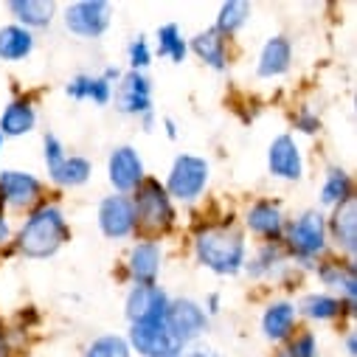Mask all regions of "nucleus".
<instances>
[{
	"label": "nucleus",
	"instance_id": "f257e3e1",
	"mask_svg": "<svg viewBox=\"0 0 357 357\" xmlns=\"http://www.w3.org/2000/svg\"><path fill=\"white\" fill-rule=\"evenodd\" d=\"M195 256L217 276H236L248 261V245L242 231H236L231 222L206 225L195 236Z\"/></svg>",
	"mask_w": 357,
	"mask_h": 357
},
{
	"label": "nucleus",
	"instance_id": "f03ea898",
	"mask_svg": "<svg viewBox=\"0 0 357 357\" xmlns=\"http://www.w3.org/2000/svg\"><path fill=\"white\" fill-rule=\"evenodd\" d=\"M70 236V228L65 222V214L54 203H40L29 211L17 231V250L26 259H48L54 256Z\"/></svg>",
	"mask_w": 357,
	"mask_h": 357
},
{
	"label": "nucleus",
	"instance_id": "7ed1b4c3",
	"mask_svg": "<svg viewBox=\"0 0 357 357\" xmlns=\"http://www.w3.org/2000/svg\"><path fill=\"white\" fill-rule=\"evenodd\" d=\"M326 217L318 208H307L296 220L284 222V250L298 259L304 267H315V259L326 250Z\"/></svg>",
	"mask_w": 357,
	"mask_h": 357
},
{
	"label": "nucleus",
	"instance_id": "20e7f679",
	"mask_svg": "<svg viewBox=\"0 0 357 357\" xmlns=\"http://www.w3.org/2000/svg\"><path fill=\"white\" fill-rule=\"evenodd\" d=\"M130 200L135 208V228L146 234H166L174 225V206L158 177H144Z\"/></svg>",
	"mask_w": 357,
	"mask_h": 357
},
{
	"label": "nucleus",
	"instance_id": "39448f33",
	"mask_svg": "<svg viewBox=\"0 0 357 357\" xmlns=\"http://www.w3.org/2000/svg\"><path fill=\"white\" fill-rule=\"evenodd\" d=\"M208 160L197 155H177L172 169H169V181L163 183L169 200L177 203H195L208 186Z\"/></svg>",
	"mask_w": 357,
	"mask_h": 357
},
{
	"label": "nucleus",
	"instance_id": "423d86ee",
	"mask_svg": "<svg viewBox=\"0 0 357 357\" xmlns=\"http://www.w3.org/2000/svg\"><path fill=\"white\" fill-rule=\"evenodd\" d=\"M163 324H166V332L172 335L174 346L181 349V346L197 343L206 335L208 315H206L203 304H197L195 298H172Z\"/></svg>",
	"mask_w": 357,
	"mask_h": 357
},
{
	"label": "nucleus",
	"instance_id": "0eeeda50",
	"mask_svg": "<svg viewBox=\"0 0 357 357\" xmlns=\"http://www.w3.org/2000/svg\"><path fill=\"white\" fill-rule=\"evenodd\" d=\"M65 29L76 37L96 40L110 26V3L105 0H79V3L65 6Z\"/></svg>",
	"mask_w": 357,
	"mask_h": 357
},
{
	"label": "nucleus",
	"instance_id": "6e6552de",
	"mask_svg": "<svg viewBox=\"0 0 357 357\" xmlns=\"http://www.w3.org/2000/svg\"><path fill=\"white\" fill-rule=\"evenodd\" d=\"M113 99L121 116H146L152 113V82L146 79V73L127 70L116 82Z\"/></svg>",
	"mask_w": 357,
	"mask_h": 357
},
{
	"label": "nucleus",
	"instance_id": "1a4fd4ad",
	"mask_svg": "<svg viewBox=\"0 0 357 357\" xmlns=\"http://www.w3.org/2000/svg\"><path fill=\"white\" fill-rule=\"evenodd\" d=\"M144 160L132 146H116L107 158V181L116 195H132L144 183Z\"/></svg>",
	"mask_w": 357,
	"mask_h": 357
},
{
	"label": "nucleus",
	"instance_id": "9d476101",
	"mask_svg": "<svg viewBox=\"0 0 357 357\" xmlns=\"http://www.w3.org/2000/svg\"><path fill=\"white\" fill-rule=\"evenodd\" d=\"M43 197V181L31 172L3 169L0 172V200L12 208H34Z\"/></svg>",
	"mask_w": 357,
	"mask_h": 357
},
{
	"label": "nucleus",
	"instance_id": "9b49d317",
	"mask_svg": "<svg viewBox=\"0 0 357 357\" xmlns=\"http://www.w3.org/2000/svg\"><path fill=\"white\" fill-rule=\"evenodd\" d=\"M169 296L163 287L158 284H135L130 293H127V304H124V312H127V321L130 324H152V321H163L166 318V310H169Z\"/></svg>",
	"mask_w": 357,
	"mask_h": 357
},
{
	"label": "nucleus",
	"instance_id": "f8f14e48",
	"mask_svg": "<svg viewBox=\"0 0 357 357\" xmlns=\"http://www.w3.org/2000/svg\"><path fill=\"white\" fill-rule=\"evenodd\" d=\"M99 231L107 236V239H127L132 236L138 228H135V208H132V200L127 195H110L99 203Z\"/></svg>",
	"mask_w": 357,
	"mask_h": 357
},
{
	"label": "nucleus",
	"instance_id": "ddd939ff",
	"mask_svg": "<svg viewBox=\"0 0 357 357\" xmlns=\"http://www.w3.org/2000/svg\"><path fill=\"white\" fill-rule=\"evenodd\" d=\"M160 267H163V248H160L158 239L146 236V239H141L130 248L127 273L135 284H158Z\"/></svg>",
	"mask_w": 357,
	"mask_h": 357
},
{
	"label": "nucleus",
	"instance_id": "4468645a",
	"mask_svg": "<svg viewBox=\"0 0 357 357\" xmlns=\"http://www.w3.org/2000/svg\"><path fill=\"white\" fill-rule=\"evenodd\" d=\"M267 169L279 181H301L304 177V158L290 132L273 138L271 149H267Z\"/></svg>",
	"mask_w": 357,
	"mask_h": 357
},
{
	"label": "nucleus",
	"instance_id": "2eb2a0df",
	"mask_svg": "<svg viewBox=\"0 0 357 357\" xmlns=\"http://www.w3.org/2000/svg\"><path fill=\"white\" fill-rule=\"evenodd\" d=\"M130 351L135 349L141 357H169L177 346L172 340V335L166 332L163 321H152V324H130V335L124 337Z\"/></svg>",
	"mask_w": 357,
	"mask_h": 357
},
{
	"label": "nucleus",
	"instance_id": "dca6fc26",
	"mask_svg": "<svg viewBox=\"0 0 357 357\" xmlns=\"http://www.w3.org/2000/svg\"><path fill=\"white\" fill-rule=\"evenodd\" d=\"M245 228L256 236H261L264 242H282L284 234V214L282 206L276 200H253L245 211Z\"/></svg>",
	"mask_w": 357,
	"mask_h": 357
},
{
	"label": "nucleus",
	"instance_id": "f3484780",
	"mask_svg": "<svg viewBox=\"0 0 357 357\" xmlns=\"http://www.w3.org/2000/svg\"><path fill=\"white\" fill-rule=\"evenodd\" d=\"M315 273L321 279L324 287H332L337 293H343V304L346 312L354 315V298H357V279H354V261H321L315 267Z\"/></svg>",
	"mask_w": 357,
	"mask_h": 357
},
{
	"label": "nucleus",
	"instance_id": "a211bd4d",
	"mask_svg": "<svg viewBox=\"0 0 357 357\" xmlns=\"http://www.w3.org/2000/svg\"><path fill=\"white\" fill-rule=\"evenodd\" d=\"M326 234H332V239L340 250L354 256V248H357V197H349L340 206H335L332 220L326 222Z\"/></svg>",
	"mask_w": 357,
	"mask_h": 357
},
{
	"label": "nucleus",
	"instance_id": "6ab92c4d",
	"mask_svg": "<svg viewBox=\"0 0 357 357\" xmlns=\"http://www.w3.org/2000/svg\"><path fill=\"white\" fill-rule=\"evenodd\" d=\"M290 62H293V45L287 37H271L264 43L261 54H259V62H256V73L261 79H276V76H284L290 70Z\"/></svg>",
	"mask_w": 357,
	"mask_h": 357
},
{
	"label": "nucleus",
	"instance_id": "aec40b11",
	"mask_svg": "<svg viewBox=\"0 0 357 357\" xmlns=\"http://www.w3.org/2000/svg\"><path fill=\"white\" fill-rule=\"evenodd\" d=\"M296 318H298L296 304H290V301H273L271 307L264 310V315H261V332H264V337L273 340V343L290 340L293 332H296Z\"/></svg>",
	"mask_w": 357,
	"mask_h": 357
},
{
	"label": "nucleus",
	"instance_id": "412c9836",
	"mask_svg": "<svg viewBox=\"0 0 357 357\" xmlns=\"http://www.w3.org/2000/svg\"><path fill=\"white\" fill-rule=\"evenodd\" d=\"M34 124H37V107L26 96L9 102L3 107V113H0V135L3 138H20V135L31 132Z\"/></svg>",
	"mask_w": 357,
	"mask_h": 357
},
{
	"label": "nucleus",
	"instance_id": "4be33fe9",
	"mask_svg": "<svg viewBox=\"0 0 357 357\" xmlns=\"http://www.w3.org/2000/svg\"><path fill=\"white\" fill-rule=\"evenodd\" d=\"M9 12L17 17V26L34 31V29H48L56 15V3L51 0H12Z\"/></svg>",
	"mask_w": 357,
	"mask_h": 357
},
{
	"label": "nucleus",
	"instance_id": "5701e85b",
	"mask_svg": "<svg viewBox=\"0 0 357 357\" xmlns=\"http://www.w3.org/2000/svg\"><path fill=\"white\" fill-rule=\"evenodd\" d=\"M284 261H287V250L282 248V242H261L256 248V256L250 261H245L242 271L250 279H267V276H273L276 271H282Z\"/></svg>",
	"mask_w": 357,
	"mask_h": 357
},
{
	"label": "nucleus",
	"instance_id": "b1692460",
	"mask_svg": "<svg viewBox=\"0 0 357 357\" xmlns=\"http://www.w3.org/2000/svg\"><path fill=\"white\" fill-rule=\"evenodd\" d=\"M34 34L23 26H3L0 29V59L3 62H20L34 54Z\"/></svg>",
	"mask_w": 357,
	"mask_h": 357
},
{
	"label": "nucleus",
	"instance_id": "393cba45",
	"mask_svg": "<svg viewBox=\"0 0 357 357\" xmlns=\"http://www.w3.org/2000/svg\"><path fill=\"white\" fill-rule=\"evenodd\" d=\"M192 51L214 70H225L228 68V43L222 34H217L214 29H206L200 31L195 40H192Z\"/></svg>",
	"mask_w": 357,
	"mask_h": 357
},
{
	"label": "nucleus",
	"instance_id": "a878e982",
	"mask_svg": "<svg viewBox=\"0 0 357 357\" xmlns=\"http://www.w3.org/2000/svg\"><path fill=\"white\" fill-rule=\"evenodd\" d=\"M349 197H354V181H351V174L346 169H340V166H332L326 172L324 186H321V203L329 206V208H335V206H340Z\"/></svg>",
	"mask_w": 357,
	"mask_h": 357
},
{
	"label": "nucleus",
	"instance_id": "bb28decb",
	"mask_svg": "<svg viewBox=\"0 0 357 357\" xmlns=\"http://www.w3.org/2000/svg\"><path fill=\"white\" fill-rule=\"evenodd\" d=\"M301 315L310 318V321H335L337 315H343L346 304L329 293H307L298 304Z\"/></svg>",
	"mask_w": 357,
	"mask_h": 357
},
{
	"label": "nucleus",
	"instance_id": "cd10ccee",
	"mask_svg": "<svg viewBox=\"0 0 357 357\" xmlns=\"http://www.w3.org/2000/svg\"><path fill=\"white\" fill-rule=\"evenodd\" d=\"M91 174H93V163L82 158V155H68L65 163L59 166L56 177H54V183L56 186H65V189H76V186H84L87 181H91Z\"/></svg>",
	"mask_w": 357,
	"mask_h": 357
},
{
	"label": "nucleus",
	"instance_id": "c85d7f7f",
	"mask_svg": "<svg viewBox=\"0 0 357 357\" xmlns=\"http://www.w3.org/2000/svg\"><path fill=\"white\" fill-rule=\"evenodd\" d=\"M250 17V6L242 3V0H228V3L220 6V15H217V23H214V31L222 34V37H231L236 34Z\"/></svg>",
	"mask_w": 357,
	"mask_h": 357
},
{
	"label": "nucleus",
	"instance_id": "c756f323",
	"mask_svg": "<svg viewBox=\"0 0 357 357\" xmlns=\"http://www.w3.org/2000/svg\"><path fill=\"white\" fill-rule=\"evenodd\" d=\"M158 56H166L172 62H183L186 54H189V45L181 34V29H177V23H166L158 29Z\"/></svg>",
	"mask_w": 357,
	"mask_h": 357
},
{
	"label": "nucleus",
	"instance_id": "7c9ffc66",
	"mask_svg": "<svg viewBox=\"0 0 357 357\" xmlns=\"http://www.w3.org/2000/svg\"><path fill=\"white\" fill-rule=\"evenodd\" d=\"M84 357H132V351L121 335H102L87 346Z\"/></svg>",
	"mask_w": 357,
	"mask_h": 357
},
{
	"label": "nucleus",
	"instance_id": "2f4dec72",
	"mask_svg": "<svg viewBox=\"0 0 357 357\" xmlns=\"http://www.w3.org/2000/svg\"><path fill=\"white\" fill-rule=\"evenodd\" d=\"M282 357H318V337L310 329H301L296 337H290Z\"/></svg>",
	"mask_w": 357,
	"mask_h": 357
},
{
	"label": "nucleus",
	"instance_id": "473e14b6",
	"mask_svg": "<svg viewBox=\"0 0 357 357\" xmlns=\"http://www.w3.org/2000/svg\"><path fill=\"white\" fill-rule=\"evenodd\" d=\"M43 158H45V169H48V177H51V181H54V177H56V172H59V166L65 163V158H68V152H65V146H62V141L56 138V135H45L43 138Z\"/></svg>",
	"mask_w": 357,
	"mask_h": 357
},
{
	"label": "nucleus",
	"instance_id": "72a5a7b5",
	"mask_svg": "<svg viewBox=\"0 0 357 357\" xmlns=\"http://www.w3.org/2000/svg\"><path fill=\"white\" fill-rule=\"evenodd\" d=\"M127 59H130V70H138L144 73V68H149L152 62V48L146 43V37H135L127 48Z\"/></svg>",
	"mask_w": 357,
	"mask_h": 357
},
{
	"label": "nucleus",
	"instance_id": "f704fd0d",
	"mask_svg": "<svg viewBox=\"0 0 357 357\" xmlns=\"http://www.w3.org/2000/svg\"><path fill=\"white\" fill-rule=\"evenodd\" d=\"M87 99H91L93 105L105 107L113 102V84L105 82L102 76H91V87H87Z\"/></svg>",
	"mask_w": 357,
	"mask_h": 357
},
{
	"label": "nucleus",
	"instance_id": "c9c22d12",
	"mask_svg": "<svg viewBox=\"0 0 357 357\" xmlns=\"http://www.w3.org/2000/svg\"><path fill=\"white\" fill-rule=\"evenodd\" d=\"M87 87H91V73H76L68 84H65V93L73 102H84L87 99Z\"/></svg>",
	"mask_w": 357,
	"mask_h": 357
},
{
	"label": "nucleus",
	"instance_id": "e433bc0d",
	"mask_svg": "<svg viewBox=\"0 0 357 357\" xmlns=\"http://www.w3.org/2000/svg\"><path fill=\"white\" fill-rule=\"evenodd\" d=\"M296 130H301V132H307V135H315V132L321 130V119H318L310 107H301V110L296 113Z\"/></svg>",
	"mask_w": 357,
	"mask_h": 357
},
{
	"label": "nucleus",
	"instance_id": "4c0bfd02",
	"mask_svg": "<svg viewBox=\"0 0 357 357\" xmlns=\"http://www.w3.org/2000/svg\"><path fill=\"white\" fill-rule=\"evenodd\" d=\"M169 357H220L211 346H206V343H189V346H181V349H174Z\"/></svg>",
	"mask_w": 357,
	"mask_h": 357
},
{
	"label": "nucleus",
	"instance_id": "58836bf2",
	"mask_svg": "<svg viewBox=\"0 0 357 357\" xmlns=\"http://www.w3.org/2000/svg\"><path fill=\"white\" fill-rule=\"evenodd\" d=\"M6 242H12V222L3 211H0V248H3Z\"/></svg>",
	"mask_w": 357,
	"mask_h": 357
},
{
	"label": "nucleus",
	"instance_id": "ea45409f",
	"mask_svg": "<svg viewBox=\"0 0 357 357\" xmlns=\"http://www.w3.org/2000/svg\"><path fill=\"white\" fill-rule=\"evenodd\" d=\"M203 310H206V315H208V318H211V315H220V296H217V293H211Z\"/></svg>",
	"mask_w": 357,
	"mask_h": 357
},
{
	"label": "nucleus",
	"instance_id": "a19ab883",
	"mask_svg": "<svg viewBox=\"0 0 357 357\" xmlns=\"http://www.w3.org/2000/svg\"><path fill=\"white\" fill-rule=\"evenodd\" d=\"M0 357H12V349H9V335L6 329L0 326Z\"/></svg>",
	"mask_w": 357,
	"mask_h": 357
},
{
	"label": "nucleus",
	"instance_id": "79ce46f5",
	"mask_svg": "<svg viewBox=\"0 0 357 357\" xmlns=\"http://www.w3.org/2000/svg\"><path fill=\"white\" fill-rule=\"evenodd\" d=\"M141 127H144V132H152V127H155V110L146 113V116H141Z\"/></svg>",
	"mask_w": 357,
	"mask_h": 357
},
{
	"label": "nucleus",
	"instance_id": "37998d69",
	"mask_svg": "<svg viewBox=\"0 0 357 357\" xmlns=\"http://www.w3.org/2000/svg\"><path fill=\"white\" fill-rule=\"evenodd\" d=\"M163 127H166V135L174 141V138H177V124H174L172 119H163Z\"/></svg>",
	"mask_w": 357,
	"mask_h": 357
},
{
	"label": "nucleus",
	"instance_id": "c03bdc74",
	"mask_svg": "<svg viewBox=\"0 0 357 357\" xmlns=\"http://www.w3.org/2000/svg\"><path fill=\"white\" fill-rule=\"evenodd\" d=\"M346 354H349V357H354V354H357V349H354V332H349V335H346Z\"/></svg>",
	"mask_w": 357,
	"mask_h": 357
},
{
	"label": "nucleus",
	"instance_id": "a18cd8bd",
	"mask_svg": "<svg viewBox=\"0 0 357 357\" xmlns=\"http://www.w3.org/2000/svg\"><path fill=\"white\" fill-rule=\"evenodd\" d=\"M3 141H6V138H3V135H0V149H3Z\"/></svg>",
	"mask_w": 357,
	"mask_h": 357
}]
</instances>
